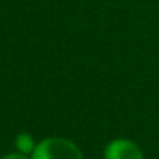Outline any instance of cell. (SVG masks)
<instances>
[{
  "label": "cell",
  "mask_w": 159,
  "mask_h": 159,
  "mask_svg": "<svg viewBox=\"0 0 159 159\" xmlns=\"http://www.w3.org/2000/svg\"><path fill=\"white\" fill-rule=\"evenodd\" d=\"M31 159H82V152L67 139H45L33 151Z\"/></svg>",
  "instance_id": "cell-1"
},
{
  "label": "cell",
  "mask_w": 159,
  "mask_h": 159,
  "mask_svg": "<svg viewBox=\"0 0 159 159\" xmlns=\"http://www.w3.org/2000/svg\"><path fill=\"white\" fill-rule=\"evenodd\" d=\"M104 159H142V151L135 142L118 139L106 145Z\"/></svg>",
  "instance_id": "cell-2"
},
{
  "label": "cell",
  "mask_w": 159,
  "mask_h": 159,
  "mask_svg": "<svg viewBox=\"0 0 159 159\" xmlns=\"http://www.w3.org/2000/svg\"><path fill=\"white\" fill-rule=\"evenodd\" d=\"M16 147L22 154H29V152L33 154L36 145H34V140H33V137L29 134H19L16 137Z\"/></svg>",
  "instance_id": "cell-3"
},
{
  "label": "cell",
  "mask_w": 159,
  "mask_h": 159,
  "mask_svg": "<svg viewBox=\"0 0 159 159\" xmlns=\"http://www.w3.org/2000/svg\"><path fill=\"white\" fill-rule=\"evenodd\" d=\"M0 159H29L26 154H22V152H12V154H5L2 156Z\"/></svg>",
  "instance_id": "cell-4"
}]
</instances>
